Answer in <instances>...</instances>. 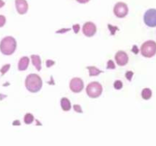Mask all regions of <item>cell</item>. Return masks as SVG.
Returning <instances> with one entry per match:
<instances>
[{"label": "cell", "instance_id": "9c48e42d", "mask_svg": "<svg viewBox=\"0 0 156 146\" xmlns=\"http://www.w3.org/2000/svg\"><path fill=\"white\" fill-rule=\"evenodd\" d=\"M115 60L117 62V65H120V66H123V65H126L128 63L129 57H128V55L126 54V53H125L124 51H122V50H120V51L116 53Z\"/></svg>", "mask_w": 156, "mask_h": 146}, {"label": "cell", "instance_id": "83f0119b", "mask_svg": "<svg viewBox=\"0 0 156 146\" xmlns=\"http://www.w3.org/2000/svg\"><path fill=\"white\" fill-rule=\"evenodd\" d=\"M15 123H13V125H18V126H19L20 124H21V123H19V120H15Z\"/></svg>", "mask_w": 156, "mask_h": 146}, {"label": "cell", "instance_id": "2e32d148", "mask_svg": "<svg viewBox=\"0 0 156 146\" xmlns=\"http://www.w3.org/2000/svg\"><path fill=\"white\" fill-rule=\"evenodd\" d=\"M34 117L33 114L31 113H26L25 116L24 117V122L25 124L29 125V124H31L32 123L34 122Z\"/></svg>", "mask_w": 156, "mask_h": 146}, {"label": "cell", "instance_id": "4316f807", "mask_svg": "<svg viewBox=\"0 0 156 146\" xmlns=\"http://www.w3.org/2000/svg\"><path fill=\"white\" fill-rule=\"evenodd\" d=\"M5 5V2L3 0H0V9Z\"/></svg>", "mask_w": 156, "mask_h": 146}, {"label": "cell", "instance_id": "277c9868", "mask_svg": "<svg viewBox=\"0 0 156 146\" xmlns=\"http://www.w3.org/2000/svg\"><path fill=\"white\" fill-rule=\"evenodd\" d=\"M141 53L144 57H153L156 54V43L153 40L146 41L141 47Z\"/></svg>", "mask_w": 156, "mask_h": 146}, {"label": "cell", "instance_id": "44dd1931", "mask_svg": "<svg viewBox=\"0 0 156 146\" xmlns=\"http://www.w3.org/2000/svg\"><path fill=\"white\" fill-rule=\"evenodd\" d=\"M73 109H74V110L76 111V112L82 113V107H81L80 105L75 104L74 106H73Z\"/></svg>", "mask_w": 156, "mask_h": 146}, {"label": "cell", "instance_id": "6da1fadb", "mask_svg": "<svg viewBox=\"0 0 156 146\" xmlns=\"http://www.w3.org/2000/svg\"><path fill=\"white\" fill-rule=\"evenodd\" d=\"M43 82L41 78L37 74H30L25 79V87L28 91L37 93L42 88Z\"/></svg>", "mask_w": 156, "mask_h": 146}, {"label": "cell", "instance_id": "7c38bea8", "mask_svg": "<svg viewBox=\"0 0 156 146\" xmlns=\"http://www.w3.org/2000/svg\"><path fill=\"white\" fill-rule=\"evenodd\" d=\"M31 58L32 63H33L34 66L36 68V69L38 71H40L41 70V59L40 57V56L38 55H31L30 56Z\"/></svg>", "mask_w": 156, "mask_h": 146}, {"label": "cell", "instance_id": "484cf974", "mask_svg": "<svg viewBox=\"0 0 156 146\" xmlns=\"http://www.w3.org/2000/svg\"><path fill=\"white\" fill-rule=\"evenodd\" d=\"M76 1L79 3H82V4H85V3L88 2L90 0H76Z\"/></svg>", "mask_w": 156, "mask_h": 146}, {"label": "cell", "instance_id": "8fae6325", "mask_svg": "<svg viewBox=\"0 0 156 146\" xmlns=\"http://www.w3.org/2000/svg\"><path fill=\"white\" fill-rule=\"evenodd\" d=\"M29 58L27 56H23L20 59L19 62H18V68L19 71H25L29 65Z\"/></svg>", "mask_w": 156, "mask_h": 146}, {"label": "cell", "instance_id": "e0dca14e", "mask_svg": "<svg viewBox=\"0 0 156 146\" xmlns=\"http://www.w3.org/2000/svg\"><path fill=\"white\" fill-rule=\"evenodd\" d=\"M114 87L116 90H120L123 88V82L120 80H117L114 84Z\"/></svg>", "mask_w": 156, "mask_h": 146}, {"label": "cell", "instance_id": "8992f818", "mask_svg": "<svg viewBox=\"0 0 156 146\" xmlns=\"http://www.w3.org/2000/svg\"><path fill=\"white\" fill-rule=\"evenodd\" d=\"M129 9L126 3L124 2H117L114 8V13L117 18H123L127 15Z\"/></svg>", "mask_w": 156, "mask_h": 146}, {"label": "cell", "instance_id": "5b68a950", "mask_svg": "<svg viewBox=\"0 0 156 146\" xmlns=\"http://www.w3.org/2000/svg\"><path fill=\"white\" fill-rule=\"evenodd\" d=\"M143 20L148 27H156V9H150L146 11L143 17Z\"/></svg>", "mask_w": 156, "mask_h": 146}, {"label": "cell", "instance_id": "30bf717a", "mask_svg": "<svg viewBox=\"0 0 156 146\" xmlns=\"http://www.w3.org/2000/svg\"><path fill=\"white\" fill-rule=\"evenodd\" d=\"M16 10L20 15H24L28 10V4L26 0H15Z\"/></svg>", "mask_w": 156, "mask_h": 146}, {"label": "cell", "instance_id": "52a82bcc", "mask_svg": "<svg viewBox=\"0 0 156 146\" xmlns=\"http://www.w3.org/2000/svg\"><path fill=\"white\" fill-rule=\"evenodd\" d=\"M69 88L73 92L79 93L83 90L84 82L80 78H73L69 82Z\"/></svg>", "mask_w": 156, "mask_h": 146}, {"label": "cell", "instance_id": "9a60e30c", "mask_svg": "<svg viewBox=\"0 0 156 146\" xmlns=\"http://www.w3.org/2000/svg\"><path fill=\"white\" fill-rule=\"evenodd\" d=\"M142 97H143L144 100H149V99L152 97V91L150 88H144V89L142 91Z\"/></svg>", "mask_w": 156, "mask_h": 146}, {"label": "cell", "instance_id": "cb8c5ba5", "mask_svg": "<svg viewBox=\"0 0 156 146\" xmlns=\"http://www.w3.org/2000/svg\"><path fill=\"white\" fill-rule=\"evenodd\" d=\"M46 64H47V66L50 68L51 65H54L55 62H53V61H52V60H47V62H46Z\"/></svg>", "mask_w": 156, "mask_h": 146}, {"label": "cell", "instance_id": "4fadbf2b", "mask_svg": "<svg viewBox=\"0 0 156 146\" xmlns=\"http://www.w3.org/2000/svg\"><path fill=\"white\" fill-rule=\"evenodd\" d=\"M60 105L62 110L64 111H69L71 109L72 105L71 102L66 97H62L60 100Z\"/></svg>", "mask_w": 156, "mask_h": 146}, {"label": "cell", "instance_id": "5bb4252c", "mask_svg": "<svg viewBox=\"0 0 156 146\" xmlns=\"http://www.w3.org/2000/svg\"><path fill=\"white\" fill-rule=\"evenodd\" d=\"M87 68L89 71V75L91 77H92V76H97L98 75H100L101 73H103V71H101L98 68H96L95 66H88Z\"/></svg>", "mask_w": 156, "mask_h": 146}, {"label": "cell", "instance_id": "d4e9b609", "mask_svg": "<svg viewBox=\"0 0 156 146\" xmlns=\"http://www.w3.org/2000/svg\"><path fill=\"white\" fill-rule=\"evenodd\" d=\"M69 30H70V28H67V29H62V30H59L58 31H56V33H65V32H67L69 31Z\"/></svg>", "mask_w": 156, "mask_h": 146}, {"label": "cell", "instance_id": "ac0fdd59", "mask_svg": "<svg viewBox=\"0 0 156 146\" xmlns=\"http://www.w3.org/2000/svg\"><path fill=\"white\" fill-rule=\"evenodd\" d=\"M10 66H11L10 64H6V65H3V66L2 67V68L0 69V72L2 73V75H3L5 74V73L9 71V69L10 68Z\"/></svg>", "mask_w": 156, "mask_h": 146}, {"label": "cell", "instance_id": "ffe728a7", "mask_svg": "<svg viewBox=\"0 0 156 146\" xmlns=\"http://www.w3.org/2000/svg\"><path fill=\"white\" fill-rule=\"evenodd\" d=\"M6 22V18L4 15H0V27H3Z\"/></svg>", "mask_w": 156, "mask_h": 146}, {"label": "cell", "instance_id": "d6986e66", "mask_svg": "<svg viewBox=\"0 0 156 146\" xmlns=\"http://www.w3.org/2000/svg\"><path fill=\"white\" fill-rule=\"evenodd\" d=\"M115 68V64H114V61L110 59L108 62V64H107V68H108V69H114Z\"/></svg>", "mask_w": 156, "mask_h": 146}, {"label": "cell", "instance_id": "7a4b0ae2", "mask_svg": "<svg viewBox=\"0 0 156 146\" xmlns=\"http://www.w3.org/2000/svg\"><path fill=\"white\" fill-rule=\"evenodd\" d=\"M17 47L16 40L11 36L3 38L0 42V51L3 55L10 56L15 53Z\"/></svg>", "mask_w": 156, "mask_h": 146}, {"label": "cell", "instance_id": "ba28073f", "mask_svg": "<svg viewBox=\"0 0 156 146\" xmlns=\"http://www.w3.org/2000/svg\"><path fill=\"white\" fill-rule=\"evenodd\" d=\"M97 31V27L96 25L93 22L91 21H88L85 23L82 27V32H83L84 35H85L88 37H91L94 36Z\"/></svg>", "mask_w": 156, "mask_h": 146}, {"label": "cell", "instance_id": "3957f363", "mask_svg": "<svg viewBox=\"0 0 156 146\" xmlns=\"http://www.w3.org/2000/svg\"><path fill=\"white\" fill-rule=\"evenodd\" d=\"M103 91L102 85L98 82H92L88 85L86 88L87 94L91 98H98L100 97Z\"/></svg>", "mask_w": 156, "mask_h": 146}, {"label": "cell", "instance_id": "603a6c76", "mask_svg": "<svg viewBox=\"0 0 156 146\" xmlns=\"http://www.w3.org/2000/svg\"><path fill=\"white\" fill-rule=\"evenodd\" d=\"M73 30H74L75 33H79V30H80V26H79V24H74V25L73 26Z\"/></svg>", "mask_w": 156, "mask_h": 146}, {"label": "cell", "instance_id": "7402d4cb", "mask_svg": "<svg viewBox=\"0 0 156 146\" xmlns=\"http://www.w3.org/2000/svg\"><path fill=\"white\" fill-rule=\"evenodd\" d=\"M125 76H126V78H127L128 80L130 82L131 79H132V77L133 76V71H127V72L126 73V75H125Z\"/></svg>", "mask_w": 156, "mask_h": 146}]
</instances>
